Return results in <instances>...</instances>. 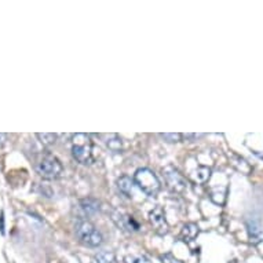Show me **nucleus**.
<instances>
[{
    "instance_id": "f257e3e1",
    "label": "nucleus",
    "mask_w": 263,
    "mask_h": 263,
    "mask_svg": "<svg viewBox=\"0 0 263 263\" xmlns=\"http://www.w3.org/2000/svg\"><path fill=\"white\" fill-rule=\"evenodd\" d=\"M94 152L95 147L90 135H72V156L78 163L83 164V165H91L95 161Z\"/></svg>"
},
{
    "instance_id": "f03ea898",
    "label": "nucleus",
    "mask_w": 263,
    "mask_h": 263,
    "mask_svg": "<svg viewBox=\"0 0 263 263\" xmlns=\"http://www.w3.org/2000/svg\"><path fill=\"white\" fill-rule=\"evenodd\" d=\"M134 182L135 185L138 186L139 189L142 190L143 193L149 196V197H156L159 194L160 189H161L160 179L149 168H139L134 174Z\"/></svg>"
},
{
    "instance_id": "7ed1b4c3",
    "label": "nucleus",
    "mask_w": 263,
    "mask_h": 263,
    "mask_svg": "<svg viewBox=\"0 0 263 263\" xmlns=\"http://www.w3.org/2000/svg\"><path fill=\"white\" fill-rule=\"evenodd\" d=\"M74 232L76 236L80 241L87 247H100L104 241V237L98 229L95 228L94 224L90 223L88 220H80L74 226Z\"/></svg>"
},
{
    "instance_id": "20e7f679",
    "label": "nucleus",
    "mask_w": 263,
    "mask_h": 263,
    "mask_svg": "<svg viewBox=\"0 0 263 263\" xmlns=\"http://www.w3.org/2000/svg\"><path fill=\"white\" fill-rule=\"evenodd\" d=\"M36 171L44 179H57L61 177L64 167L57 157L52 155H46L36 164Z\"/></svg>"
},
{
    "instance_id": "39448f33",
    "label": "nucleus",
    "mask_w": 263,
    "mask_h": 263,
    "mask_svg": "<svg viewBox=\"0 0 263 263\" xmlns=\"http://www.w3.org/2000/svg\"><path fill=\"white\" fill-rule=\"evenodd\" d=\"M163 173L165 182H167V185L171 190L177 192V193H182L187 187V183H186V179L183 178V175L174 167H167Z\"/></svg>"
},
{
    "instance_id": "423d86ee",
    "label": "nucleus",
    "mask_w": 263,
    "mask_h": 263,
    "mask_svg": "<svg viewBox=\"0 0 263 263\" xmlns=\"http://www.w3.org/2000/svg\"><path fill=\"white\" fill-rule=\"evenodd\" d=\"M149 220L159 234H165L168 232V223L165 220V214L161 207H156L152 210L149 214Z\"/></svg>"
},
{
    "instance_id": "0eeeda50",
    "label": "nucleus",
    "mask_w": 263,
    "mask_h": 263,
    "mask_svg": "<svg viewBox=\"0 0 263 263\" xmlns=\"http://www.w3.org/2000/svg\"><path fill=\"white\" fill-rule=\"evenodd\" d=\"M112 219L113 222L123 230H128V232H137L139 230V224L133 219V216H128L123 214L120 211H113L112 212Z\"/></svg>"
},
{
    "instance_id": "6e6552de",
    "label": "nucleus",
    "mask_w": 263,
    "mask_h": 263,
    "mask_svg": "<svg viewBox=\"0 0 263 263\" xmlns=\"http://www.w3.org/2000/svg\"><path fill=\"white\" fill-rule=\"evenodd\" d=\"M199 234V228L194 223H186L181 230V240L185 242L193 241Z\"/></svg>"
},
{
    "instance_id": "1a4fd4ad",
    "label": "nucleus",
    "mask_w": 263,
    "mask_h": 263,
    "mask_svg": "<svg viewBox=\"0 0 263 263\" xmlns=\"http://www.w3.org/2000/svg\"><path fill=\"white\" fill-rule=\"evenodd\" d=\"M248 234H250L251 241L262 242L263 241V228L256 222L248 224Z\"/></svg>"
},
{
    "instance_id": "9d476101",
    "label": "nucleus",
    "mask_w": 263,
    "mask_h": 263,
    "mask_svg": "<svg viewBox=\"0 0 263 263\" xmlns=\"http://www.w3.org/2000/svg\"><path fill=\"white\" fill-rule=\"evenodd\" d=\"M80 205H82V210L86 212L87 215H94L95 212L100 210V203L95 199H91V197L83 199L80 201Z\"/></svg>"
},
{
    "instance_id": "9b49d317",
    "label": "nucleus",
    "mask_w": 263,
    "mask_h": 263,
    "mask_svg": "<svg viewBox=\"0 0 263 263\" xmlns=\"http://www.w3.org/2000/svg\"><path fill=\"white\" fill-rule=\"evenodd\" d=\"M117 187L120 190L121 193L125 194V196H128L131 197V192H133V182L129 179V177L127 175H123V177L119 178V181H117Z\"/></svg>"
},
{
    "instance_id": "f8f14e48",
    "label": "nucleus",
    "mask_w": 263,
    "mask_h": 263,
    "mask_svg": "<svg viewBox=\"0 0 263 263\" xmlns=\"http://www.w3.org/2000/svg\"><path fill=\"white\" fill-rule=\"evenodd\" d=\"M95 260L97 263H117L116 255L113 252H108V251H102L95 255Z\"/></svg>"
},
{
    "instance_id": "ddd939ff",
    "label": "nucleus",
    "mask_w": 263,
    "mask_h": 263,
    "mask_svg": "<svg viewBox=\"0 0 263 263\" xmlns=\"http://www.w3.org/2000/svg\"><path fill=\"white\" fill-rule=\"evenodd\" d=\"M37 139H39L40 142L46 145V146H50L52 143H55L57 138H58V135L52 134V133H37L36 134Z\"/></svg>"
},
{
    "instance_id": "4468645a",
    "label": "nucleus",
    "mask_w": 263,
    "mask_h": 263,
    "mask_svg": "<svg viewBox=\"0 0 263 263\" xmlns=\"http://www.w3.org/2000/svg\"><path fill=\"white\" fill-rule=\"evenodd\" d=\"M210 177H211V170L208 168V167H200L196 171V179H197V182L204 183V182H207L210 179Z\"/></svg>"
},
{
    "instance_id": "2eb2a0df",
    "label": "nucleus",
    "mask_w": 263,
    "mask_h": 263,
    "mask_svg": "<svg viewBox=\"0 0 263 263\" xmlns=\"http://www.w3.org/2000/svg\"><path fill=\"white\" fill-rule=\"evenodd\" d=\"M108 147L115 153H120L123 146H121V139L119 137H113L112 139L108 141Z\"/></svg>"
},
{
    "instance_id": "dca6fc26",
    "label": "nucleus",
    "mask_w": 263,
    "mask_h": 263,
    "mask_svg": "<svg viewBox=\"0 0 263 263\" xmlns=\"http://www.w3.org/2000/svg\"><path fill=\"white\" fill-rule=\"evenodd\" d=\"M160 260H161V263H183L182 260L175 258L173 254L161 255V256H160Z\"/></svg>"
},
{
    "instance_id": "f3484780",
    "label": "nucleus",
    "mask_w": 263,
    "mask_h": 263,
    "mask_svg": "<svg viewBox=\"0 0 263 263\" xmlns=\"http://www.w3.org/2000/svg\"><path fill=\"white\" fill-rule=\"evenodd\" d=\"M161 138L165 139L167 142H179L182 134H161Z\"/></svg>"
},
{
    "instance_id": "a211bd4d",
    "label": "nucleus",
    "mask_w": 263,
    "mask_h": 263,
    "mask_svg": "<svg viewBox=\"0 0 263 263\" xmlns=\"http://www.w3.org/2000/svg\"><path fill=\"white\" fill-rule=\"evenodd\" d=\"M5 138H6V135L5 134H0V146L5 143Z\"/></svg>"
}]
</instances>
